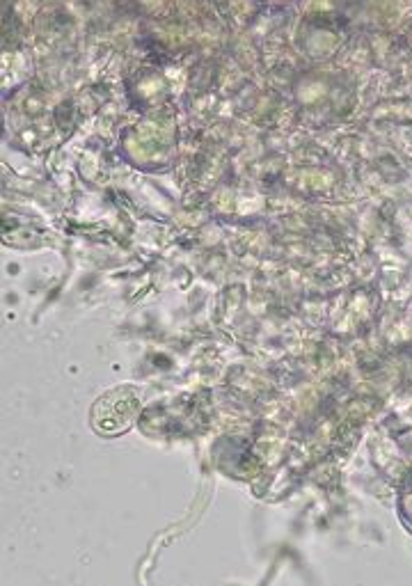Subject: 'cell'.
Here are the masks:
<instances>
[{
	"label": "cell",
	"instance_id": "6da1fadb",
	"mask_svg": "<svg viewBox=\"0 0 412 586\" xmlns=\"http://www.w3.org/2000/svg\"><path fill=\"white\" fill-rule=\"evenodd\" d=\"M140 415V401L129 387L122 390H110L108 394L94 403L92 408V426L101 435H120L131 429Z\"/></svg>",
	"mask_w": 412,
	"mask_h": 586
}]
</instances>
